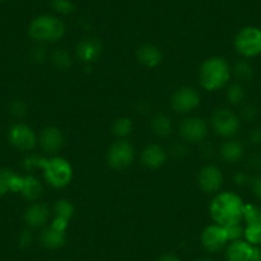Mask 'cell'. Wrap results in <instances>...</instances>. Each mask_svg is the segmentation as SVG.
I'll use <instances>...</instances> for the list:
<instances>
[{
  "instance_id": "6da1fadb",
  "label": "cell",
  "mask_w": 261,
  "mask_h": 261,
  "mask_svg": "<svg viewBox=\"0 0 261 261\" xmlns=\"http://www.w3.org/2000/svg\"><path fill=\"white\" fill-rule=\"evenodd\" d=\"M243 204L240 196L232 192L220 193L210 205L213 219L222 227L236 224L243 219Z\"/></svg>"
},
{
  "instance_id": "7a4b0ae2",
  "label": "cell",
  "mask_w": 261,
  "mask_h": 261,
  "mask_svg": "<svg viewBox=\"0 0 261 261\" xmlns=\"http://www.w3.org/2000/svg\"><path fill=\"white\" fill-rule=\"evenodd\" d=\"M230 76L229 65L223 58H210L205 60L200 69V82L209 91H215L224 86Z\"/></svg>"
},
{
  "instance_id": "3957f363",
  "label": "cell",
  "mask_w": 261,
  "mask_h": 261,
  "mask_svg": "<svg viewBox=\"0 0 261 261\" xmlns=\"http://www.w3.org/2000/svg\"><path fill=\"white\" fill-rule=\"evenodd\" d=\"M30 36L39 42H55L65 34V26L59 18L53 16H40L31 22Z\"/></svg>"
},
{
  "instance_id": "277c9868",
  "label": "cell",
  "mask_w": 261,
  "mask_h": 261,
  "mask_svg": "<svg viewBox=\"0 0 261 261\" xmlns=\"http://www.w3.org/2000/svg\"><path fill=\"white\" fill-rule=\"evenodd\" d=\"M40 168L44 170L45 179L53 187L62 188L68 185L72 179V167L63 158H53V159H40Z\"/></svg>"
},
{
  "instance_id": "5b68a950",
  "label": "cell",
  "mask_w": 261,
  "mask_h": 261,
  "mask_svg": "<svg viewBox=\"0 0 261 261\" xmlns=\"http://www.w3.org/2000/svg\"><path fill=\"white\" fill-rule=\"evenodd\" d=\"M236 50L246 58L261 54V30L248 26L241 30L234 39Z\"/></svg>"
},
{
  "instance_id": "8992f818",
  "label": "cell",
  "mask_w": 261,
  "mask_h": 261,
  "mask_svg": "<svg viewBox=\"0 0 261 261\" xmlns=\"http://www.w3.org/2000/svg\"><path fill=\"white\" fill-rule=\"evenodd\" d=\"M135 158L134 146L128 141L119 140L110 146L108 151V164L115 170L127 169Z\"/></svg>"
},
{
  "instance_id": "52a82bcc",
  "label": "cell",
  "mask_w": 261,
  "mask_h": 261,
  "mask_svg": "<svg viewBox=\"0 0 261 261\" xmlns=\"http://www.w3.org/2000/svg\"><path fill=\"white\" fill-rule=\"evenodd\" d=\"M213 127L219 136H234L240 129V119L228 109H218L213 115Z\"/></svg>"
},
{
  "instance_id": "ba28073f",
  "label": "cell",
  "mask_w": 261,
  "mask_h": 261,
  "mask_svg": "<svg viewBox=\"0 0 261 261\" xmlns=\"http://www.w3.org/2000/svg\"><path fill=\"white\" fill-rule=\"evenodd\" d=\"M9 141L16 149L31 150L36 145V135L26 124H14L9 129Z\"/></svg>"
},
{
  "instance_id": "9c48e42d",
  "label": "cell",
  "mask_w": 261,
  "mask_h": 261,
  "mask_svg": "<svg viewBox=\"0 0 261 261\" xmlns=\"http://www.w3.org/2000/svg\"><path fill=\"white\" fill-rule=\"evenodd\" d=\"M199 94L191 87H182L172 97V107L178 113H188L199 107Z\"/></svg>"
},
{
  "instance_id": "30bf717a",
  "label": "cell",
  "mask_w": 261,
  "mask_h": 261,
  "mask_svg": "<svg viewBox=\"0 0 261 261\" xmlns=\"http://www.w3.org/2000/svg\"><path fill=\"white\" fill-rule=\"evenodd\" d=\"M202 246L210 252H218L222 250L228 242L227 232L222 225H209L202 232L201 236Z\"/></svg>"
},
{
  "instance_id": "8fae6325",
  "label": "cell",
  "mask_w": 261,
  "mask_h": 261,
  "mask_svg": "<svg viewBox=\"0 0 261 261\" xmlns=\"http://www.w3.org/2000/svg\"><path fill=\"white\" fill-rule=\"evenodd\" d=\"M179 134L186 141L199 142L205 139L207 134V127L200 118H187L179 125Z\"/></svg>"
},
{
  "instance_id": "7c38bea8",
  "label": "cell",
  "mask_w": 261,
  "mask_h": 261,
  "mask_svg": "<svg viewBox=\"0 0 261 261\" xmlns=\"http://www.w3.org/2000/svg\"><path fill=\"white\" fill-rule=\"evenodd\" d=\"M197 182L205 192H217L223 185V174L219 168L214 167V165H207L200 170Z\"/></svg>"
},
{
  "instance_id": "4fadbf2b",
  "label": "cell",
  "mask_w": 261,
  "mask_h": 261,
  "mask_svg": "<svg viewBox=\"0 0 261 261\" xmlns=\"http://www.w3.org/2000/svg\"><path fill=\"white\" fill-rule=\"evenodd\" d=\"M64 145V136L57 127H46L40 135V146L49 154H55Z\"/></svg>"
},
{
  "instance_id": "5bb4252c",
  "label": "cell",
  "mask_w": 261,
  "mask_h": 261,
  "mask_svg": "<svg viewBox=\"0 0 261 261\" xmlns=\"http://www.w3.org/2000/svg\"><path fill=\"white\" fill-rule=\"evenodd\" d=\"M102 51V45L96 39H86L77 46V55L86 63H92L99 59Z\"/></svg>"
},
{
  "instance_id": "9a60e30c",
  "label": "cell",
  "mask_w": 261,
  "mask_h": 261,
  "mask_svg": "<svg viewBox=\"0 0 261 261\" xmlns=\"http://www.w3.org/2000/svg\"><path fill=\"white\" fill-rule=\"evenodd\" d=\"M253 252V246L247 241H233L227 248L228 261H250Z\"/></svg>"
},
{
  "instance_id": "2e32d148",
  "label": "cell",
  "mask_w": 261,
  "mask_h": 261,
  "mask_svg": "<svg viewBox=\"0 0 261 261\" xmlns=\"http://www.w3.org/2000/svg\"><path fill=\"white\" fill-rule=\"evenodd\" d=\"M141 160L145 167L150 168V169H156V168L164 165V163L167 162V155H165L164 150L158 145H149L142 151Z\"/></svg>"
},
{
  "instance_id": "e0dca14e",
  "label": "cell",
  "mask_w": 261,
  "mask_h": 261,
  "mask_svg": "<svg viewBox=\"0 0 261 261\" xmlns=\"http://www.w3.org/2000/svg\"><path fill=\"white\" fill-rule=\"evenodd\" d=\"M137 59L145 67L154 68V67H156V65L162 63L163 54L156 46L151 44H146L139 47V50H137Z\"/></svg>"
},
{
  "instance_id": "ac0fdd59",
  "label": "cell",
  "mask_w": 261,
  "mask_h": 261,
  "mask_svg": "<svg viewBox=\"0 0 261 261\" xmlns=\"http://www.w3.org/2000/svg\"><path fill=\"white\" fill-rule=\"evenodd\" d=\"M49 207L44 204H34L24 213V220L30 227H41L49 219Z\"/></svg>"
},
{
  "instance_id": "d6986e66",
  "label": "cell",
  "mask_w": 261,
  "mask_h": 261,
  "mask_svg": "<svg viewBox=\"0 0 261 261\" xmlns=\"http://www.w3.org/2000/svg\"><path fill=\"white\" fill-rule=\"evenodd\" d=\"M40 241H41L42 246H45L46 248H51V250L60 248L65 243V232H60L50 225L49 228L42 230Z\"/></svg>"
},
{
  "instance_id": "ffe728a7",
  "label": "cell",
  "mask_w": 261,
  "mask_h": 261,
  "mask_svg": "<svg viewBox=\"0 0 261 261\" xmlns=\"http://www.w3.org/2000/svg\"><path fill=\"white\" fill-rule=\"evenodd\" d=\"M243 152H245V149L242 144L238 141H227L220 147V156L227 163H236L241 160Z\"/></svg>"
},
{
  "instance_id": "44dd1931",
  "label": "cell",
  "mask_w": 261,
  "mask_h": 261,
  "mask_svg": "<svg viewBox=\"0 0 261 261\" xmlns=\"http://www.w3.org/2000/svg\"><path fill=\"white\" fill-rule=\"evenodd\" d=\"M42 192V187L41 183L36 179L32 175H26L23 177V185H22V190L21 192L22 196H23L24 199L30 200V201H35L40 197Z\"/></svg>"
},
{
  "instance_id": "7402d4cb",
  "label": "cell",
  "mask_w": 261,
  "mask_h": 261,
  "mask_svg": "<svg viewBox=\"0 0 261 261\" xmlns=\"http://www.w3.org/2000/svg\"><path fill=\"white\" fill-rule=\"evenodd\" d=\"M151 129L156 136L167 137L172 134V122L164 114H158L151 120Z\"/></svg>"
},
{
  "instance_id": "603a6c76",
  "label": "cell",
  "mask_w": 261,
  "mask_h": 261,
  "mask_svg": "<svg viewBox=\"0 0 261 261\" xmlns=\"http://www.w3.org/2000/svg\"><path fill=\"white\" fill-rule=\"evenodd\" d=\"M54 213L55 218H60V219L64 220H71V218L73 217V205L71 204L67 200H60V201H57L54 205Z\"/></svg>"
},
{
  "instance_id": "cb8c5ba5",
  "label": "cell",
  "mask_w": 261,
  "mask_h": 261,
  "mask_svg": "<svg viewBox=\"0 0 261 261\" xmlns=\"http://www.w3.org/2000/svg\"><path fill=\"white\" fill-rule=\"evenodd\" d=\"M51 60L55 68L62 69V71L68 69L72 65L71 55H69L68 51H65V50H57V51L53 54Z\"/></svg>"
},
{
  "instance_id": "d4e9b609",
  "label": "cell",
  "mask_w": 261,
  "mask_h": 261,
  "mask_svg": "<svg viewBox=\"0 0 261 261\" xmlns=\"http://www.w3.org/2000/svg\"><path fill=\"white\" fill-rule=\"evenodd\" d=\"M243 219L246 220L247 225L258 224V223H261V209L256 205L245 204V206H243Z\"/></svg>"
},
{
  "instance_id": "484cf974",
  "label": "cell",
  "mask_w": 261,
  "mask_h": 261,
  "mask_svg": "<svg viewBox=\"0 0 261 261\" xmlns=\"http://www.w3.org/2000/svg\"><path fill=\"white\" fill-rule=\"evenodd\" d=\"M132 132V122L129 118H119L113 125V134L117 137H127Z\"/></svg>"
},
{
  "instance_id": "4316f807",
  "label": "cell",
  "mask_w": 261,
  "mask_h": 261,
  "mask_svg": "<svg viewBox=\"0 0 261 261\" xmlns=\"http://www.w3.org/2000/svg\"><path fill=\"white\" fill-rule=\"evenodd\" d=\"M243 236H245L246 241L251 243L252 246H260L261 245V223L258 224L247 225L245 230H243Z\"/></svg>"
},
{
  "instance_id": "83f0119b",
  "label": "cell",
  "mask_w": 261,
  "mask_h": 261,
  "mask_svg": "<svg viewBox=\"0 0 261 261\" xmlns=\"http://www.w3.org/2000/svg\"><path fill=\"white\" fill-rule=\"evenodd\" d=\"M245 96H246L245 89H243L241 85L234 84L228 89L227 97H228V101H229L230 104H234V105L241 104V102L243 101V99H245Z\"/></svg>"
},
{
  "instance_id": "f1b7e54d",
  "label": "cell",
  "mask_w": 261,
  "mask_h": 261,
  "mask_svg": "<svg viewBox=\"0 0 261 261\" xmlns=\"http://www.w3.org/2000/svg\"><path fill=\"white\" fill-rule=\"evenodd\" d=\"M234 73L240 80L248 81V80L252 79L253 71H252V67H251L247 62H245V60H241V62H238L237 64H236Z\"/></svg>"
},
{
  "instance_id": "f546056e",
  "label": "cell",
  "mask_w": 261,
  "mask_h": 261,
  "mask_svg": "<svg viewBox=\"0 0 261 261\" xmlns=\"http://www.w3.org/2000/svg\"><path fill=\"white\" fill-rule=\"evenodd\" d=\"M14 175L13 172L8 169L0 170V196H4L11 191V180Z\"/></svg>"
},
{
  "instance_id": "4dcf8cb0",
  "label": "cell",
  "mask_w": 261,
  "mask_h": 261,
  "mask_svg": "<svg viewBox=\"0 0 261 261\" xmlns=\"http://www.w3.org/2000/svg\"><path fill=\"white\" fill-rule=\"evenodd\" d=\"M53 8L62 14H69L74 11V4L69 0H54Z\"/></svg>"
},
{
  "instance_id": "1f68e13d",
  "label": "cell",
  "mask_w": 261,
  "mask_h": 261,
  "mask_svg": "<svg viewBox=\"0 0 261 261\" xmlns=\"http://www.w3.org/2000/svg\"><path fill=\"white\" fill-rule=\"evenodd\" d=\"M225 232H227V237L228 241H237L240 240L241 237L243 236V229L241 227L240 223H236V224H230V225H225L224 227Z\"/></svg>"
},
{
  "instance_id": "d6a6232c",
  "label": "cell",
  "mask_w": 261,
  "mask_h": 261,
  "mask_svg": "<svg viewBox=\"0 0 261 261\" xmlns=\"http://www.w3.org/2000/svg\"><path fill=\"white\" fill-rule=\"evenodd\" d=\"M11 113L16 117H22V115L26 114V104L21 100H16V101L12 102Z\"/></svg>"
},
{
  "instance_id": "836d02e7",
  "label": "cell",
  "mask_w": 261,
  "mask_h": 261,
  "mask_svg": "<svg viewBox=\"0 0 261 261\" xmlns=\"http://www.w3.org/2000/svg\"><path fill=\"white\" fill-rule=\"evenodd\" d=\"M32 240H34V236H32L31 230H23V232L19 234L18 243L22 248H27L31 246Z\"/></svg>"
},
{
  "instance_id": "e575fe53",
  "label": "cell",
  "mask_w": 261,
  "mask_h": 261,
  "mask_svg": "<svg viewBox=\"0 0 261 261\" xmlns=\"http://www.w3.org/2000/svg\"><path fill=\"white\" fill-rule=\"evenodd\" d=\"M251 190H252L253 195L261 201V175H257L251 180Z\"/></svg>"
},
{
  "instance_id": "d590c367",
  "label": "cell",
  "mask_w": 261,
  "mask_h": 261,
  "mask_svg": "<svg viewBox=\"0 0 261 261\" xmlns=\"http://www.w3.org/2000/svg\"><path fill=\"white\" fill-rule=\"evenodd\" d=\"M40 156H30L27 158L23 162V165L26 169H36V168H40Z\"/></svg>"
},
{
  "instance_id": "8d00e7d4",
  "label": "cell",
  "mask_w": 261,
  "mask_h": 261,
  "mask_svg": "<svg viewBox=\"0 0 261 261\" xmlns=\"http://www.w3.org/2000/svg\"><path fill=\"white\" fill-rule=\"evenodd\" d=\"M256 115H257V109L253 105H247V107H245V109L242 112V117L247 120L253 119Z\"/></svg>"
},
{
  "instance_id": "74e56055",
  "label": "cell",
  "mask_w": 261,
  "mask_h": 261,
  "mask_svg": "<svg viewBox=\"0 0 261 261\" xmlns=\"http://www.w3.org/2000/svg\"><path fill=\"white\" fill-rule=\"evenodd\" d=\"M250 140L252 144L255 145H261V128H256L251 132Z\"/></svg>"
},
{
  "instance_id": "f35d334b",
  "label": "cell",
  "mask_w": 261,
  "mask_h": 261,
  "mask_svg": "<svg viewBox=\"0 0 261 261\" xmlns=\"http://www.w3.org/2000/svg\"><path fill=\"white\" fill-rule=\"evenodd\" d=\"M234 180L237 185H245V183H247L248 177L246 173H238V174L234 175Z\"/></svg>"
},
{
  "instance_id": "ab89813d",
  "label": "cell",
  "mask_w": 261,
  "mask_h": 261,
  "mask_svg": "<svg viewBox=\"0 0 261 261\" xmlns=\"http://www.w3.org/2000/svg\"><path fill=\"white\" fill-rule=\"evenodd\" d=\"M45 58V50L44 47H36L34 51V59L39 60V62H42V59Z\"/></svg>"
},
{
  "instance_id": "60d3db41",
  "label": "cell",
  "mask_w": 261,
  "mask_h": 261,
  "mask_svg": "<svg viewBox=\"0 0 261 261\" xmlns=\"http://www.w3.org/2000/svg\"><path fill=\"white\" fill-rule=\"evenodd\" d=\"M250 261H261V248L253 246V252Z\"/></svg>"
},
{
  "instance_id": "b9f144b4",
  "label": "cell",
  "mask_w": 261,
  "mask_h": 261,
  "mask_svg": "<svg viewBox=\"0 0 261 261\" xmlns=\"http://www.w3.org/2000/svg\"><path fill=\"white\" fill-rule=\"evenodd\" d=\"M158 261H180V260L177 257V256L173 255V253H167V255H163Z\"/></svg>"
},
{
  "instance_id": "7bdbcfd3",
  "label": "cell",
  "mask_w": 261,
  "mask_h": 261,
  "mask_svg": "<svg viewBox=\"0 0 261 261\" xmlns=\"http://www.w3.org/2000/svg\"><path fill=\"white\" fill-rule=\"evenodd\" d=\"M199 261H212V260H209V258H201V260H199Z\"/></svg>"
},
{
  "instance_id": "ee69618b",
  "label": "cell",
  "mask_w": 261,
  "mask_h": 261,
  "mask_svg": "<svg viewBox=\"0 0 261 261\" xmlns=\"http://www.w3.org/2000/svg\"><path fill=\"white\" fill-rule=\"evenodd\" d=\"M0 2H4V0H0Z\"/></svg>"
}]
</instances>
